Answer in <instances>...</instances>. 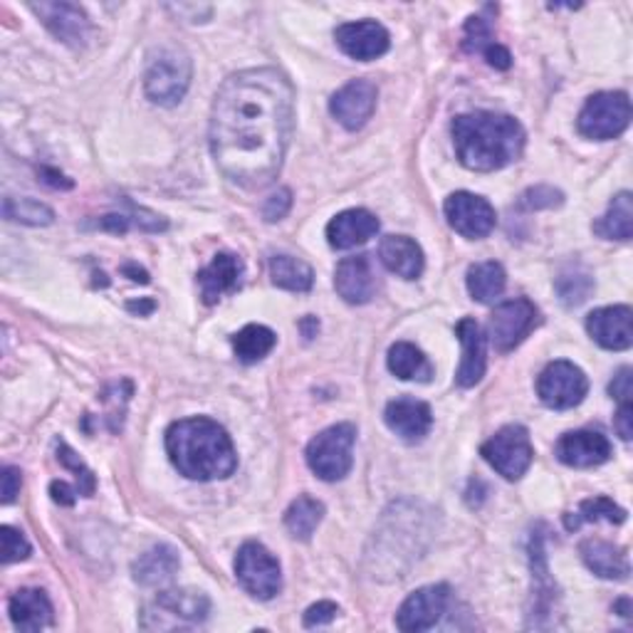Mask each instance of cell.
<instances>
[{"label":"cell","instance_id":"obj_1","mask_svg":"<svg viewBox=\"0 0 633 633\" xmlns=\"http://www.w3.org/2000/svg\"><path fill=\"white\" fill-rule=\"evenodd\" d=\"M295 89L273 67L243 69L218 89L211 152L225 178L263 188L280 174L292 132Z\"/></svg>","mask_w":633,"mask_h":633},{"label":"cell","instance_id":"obj_2","mask_svg":"<svg viewBox=\"0 0 633 633\" xmlns=\"http://www.w3.org/2000/svg\"><path fill=\"white\" fill-rule=\"evenodd\" d=\"M166 453L188 480H223L237 468L231 435L211 419H184L166 431Z\"/></svg>","mask_w":633,"mask_h":633},{"label":"cell","instance_id":"obj_3","mask_svg":"<svg viewBox=\"0 0 633 633\" xmlns=\"http://www.w3.org/2000/svg\"><path fill=\"white\" fill-rule=\"evenodd\" d=\"M451 132L455 154L470 171H498L518 162L524 148V129L508 114H460L453 119Z\"/></svg>","mask_w":633,"mask_h":633},{"label":"cell","instance_id":"obj_4","mask_svg":"<svg viewBox=\"0 0 633 633\" xmlns=\"http://www.w3.org/2000/svg\"><path fill=\"white\" fill-rule=\"evenodd\" d=\"M356 429L352 423H340L322 431L307 445V465L320 480L336 482L349 475L354 463Z\"/></svg>","mask_w":633,"mask_h":633},{"label":"cell","instance_id":"obj_5","mask_svg":"<svg viewBox=\"0 0 633 633\" xmlns=\"http://www.w3.org/2000/svg\"><path fill=\"white\" fill-rule=\"evenodd\" d=\"M188 85H191V59L184 49H158L144 75L146 97L162 107H174L184 99Z\"/></svg>","mask_w":633,"mask_h":633},{"label":"cell","instance_id":"obj_6","mask_svg":"<svg viewBox=\"0 0 633 633\" xmlns=\"http://www.w3.org/2000/svg\"><path fill=\"white\" fill-rule=\"evenodd\" d=\"M235 577L251 597L270 601L282 589V571L260 542H245L235 557Z\"/></svg>","mask_w":633,"mask_h":633},{"label":"cell","instance_id":"obj_7","mask_svg":"<svg viewBox=\"0 0 633 633\" xmlns=\"http://www.w3.org/2000/svg\"><path fill=\"white\" fill-rule=\"evenodd\" d=\"M631 122V99L623 92H599L587 99L579 112V132L587 138L607 142L626 132Z\"/></svg>","mask_w":633,"mask_h":633},{"label":"cell","instance_id":"obj_8","mask_svg":"<svg viewBox=\"0 0 633 633\" xmlns=\"http://www.w3.org/2000/svg\"><path fill=\"white\" fill-rule=\"evenodd\" d=\"M482 458L490 463L495 473H500L504 480H520L530 470L534 448L528 429L522 425H504L492 438L480 448Z\"/></svg>","mask_w":633,"mask_h":633},{"label":"cell","instance_id":"obj_9","mask_svg":"<svg viewBox=\"0 0 633 633\" xmlns=\"http://www.w3.org/2000/svg\"><path fill=\"white\" fill-rule=\"evenodd\" d=\"M589 391V381L579 366L571 362H554L540 374L537 393L542 403L554 411H567L579 406Z\"/></svg>","mask_w":633,"mask_h":633},{"label":"cell","instance_id":"obj_10","mask_svg":"<svg viewBox=\"0 0 633 633\" xmlns=\"http://www.w3.org/2000/svg\"><path fill=\"white\" fill-rule=\"evenodd\" d=\"M540 312L528 297L502 302L490 314V340L498 352H512L528 340L530 332L537 326Z\"/></svg>","mask_w":633,"mask_h":633},{"label":"cell","instance_id":"obj_11","mask_svg":"<svg viewBox=\"0 0 633 633\" xmlns=\"http://www.w3.org/2000/svg\"><path fill=\"white\" fill-rule=\"evenodd\" d=\"M451 607V587L445 584H431L413 591L409 599L401 603L399 613H396V626L406 633H421L433 629L435 623Z\"/></svg>","mask_w":633,"mask_h":633},{"label":"cell","instance_id":"obj_12","mask_svg":"<svg viewBox=\"0 0 633 633\" xmlns=\"http://www.w3.org/2000/svg\"><path fill=\"white\" fill-rule=\"evenodd\" d=\"M443 211L453 231L463 237H470V241L490 235L495 223H498L495 208L485 198L468 191H458L445 198Z\"/></svg>","mask_w":633,"mask_h":633},{"label":"cell","instance_id":"obj_13","mask_svg":"<svg viewBox=\"0 0 633 633\" xmlns=\"http://www.w3.org/2000/svg\"><path fill=\"white\" fill-rule=\"evenodd\" d=\"M376 87L369 79H354V82L344 85L340 92H334L330 99V112L344 129L356 132L366 122H369L376 109Z\"/></svg>","mask_w":633,"mask_h":633},{"label":"cell","instance_id":"obj_14","mask_svg":"<svg viewBox=\"0 0 633 633\" xmlns=\"http://www.w3.org/2000/svg\"><path fill=\"white\" fill-rule=\"evenodd\" d=\"M587 332L603 349L623 352L633 344V312L629 304H613L593 310L587 316Z\"/></svg>","mask_w":633,"mask_h":633},{"label":"cell","instance_id":"obj_15","mask_svg":"<svg viewBox=\"0 0 633 633\" xmlns=\"http://www.w3.org/2000/svg\"><path fill=\"white\" fill-rule=\"evenodd\" d=\"M334 37L344 55H349L352 59H362V63H369V59L381 57L391 45L386 27L381 23H376V20L344 23L336 27Z\"/></svg>","mask_w":633,"mask_h":633},{"label":"cell","instance_id":"obj_16","mask_svg":"<svg viewBox=\"0 0 633 633\" xmlns=\"http://www.w3.org/2000/svg\"><path fill=\"white\" fill-rule=\"evenodd\" d=\"M334 287L344 302L366 304L376 295V267L369 255L344 257L334 270Z\"/></svg>","mask_w":633,"mask_h":633},{"label":"cell","instance_id":"obj_17","mask_svg":"<svg viewBox=\"0 0 633 633\" xmlns=\"http://www.w3.org/2000/svg\"><path fill=\"white\" fill-rule=\"evenodd\" d=\"M455 334H458V342L463 346V359L458 374H455V381H458L460 389H470V386L480 384L485 376V366H488V340H485L482 326L470 320V316L458 322Z\"/></svg>","mask_w":633,"mask_h":633},{"label":"cell","instance_id":"obj_18","mask_svg":"<svg viewBox=\"0 0 633 633\" xmlns=\"http://www.w3.org/2000/svg\"><path fill=\"white\" fill-rule=\"evenodd\" d=\"M33 13L47 25L49 33L69 47H82L89 37V20L85 10L73 3H33Z\"/></svg>","mask_w":633,"mask_h":633},{"label":"cell","instance_id":"obj_19","mask_svg":"<svg viewBox=\"0 0 633 633\" xmlns=\"http://www.w3.org/2000/svg\"><path fill=\"white\" fill-rule=\"evenodd\" d=\"M557 458L569 468H593L611 458V443L599 431H571L557 441Z\"/></svg>","mask_w":633,"mask_h":633},{"label":"cell","instance_id":"obj_20","mask_svg":"<svg viewBox=\"0 0 633 633\" xmlns=\"http://www.w3.org/2000/svg\"><path fill=\"white\" fill-rule=\"evenodd\" d=\"M245 265L233 253H218L211 265L198 273V285H201V297L206 304H215L221 297L233 295L243 282Z\"/></svg>","mask_w":633,"mask_h":633},{"label":"cell","instance_id":"obj_21","mask_svg":"<svg viewBox=\"0 0 633 633\" xmlns=\"http://www.w3.org/2000/svg\"><path fill=\"white\" fill-rule=\"evenodd\" d=\"M208 611H211V601L203 591L196 589H171V591H162L154 601L152 613H162L164 617H171L176 626H196V623H203Z\"/></svg>","mask_w":633,"mask_h":633},{"label":"cell","instance_id":"obj_22","mask_svg":"<svg viewBox=\"0 0 633 633\" xmlns=\"http://www.w3.org/2000/svg\"><path fill=\"white\" fill-rule=\"evenodd\" d=\"M384 421L406 443L421 441L431 431V406L419 399H396L384 411Z\"/></svg>","mask_w":633,"mask_h":633},{"label":"cell","instance_id":"obj_23","mask_svg":"<svg viewBox=\"0 0 633 633\" xmlns=\"http://www.w3.org/2000/svg\"><path fill=\"white\" fill-rule=\"evenodd\" d=\"M376 233H379V218L364 211V208H352V211L334 215L326 225V241L336 251H349V247L366 243Z\"/></svg>","mask_w":633,"mask_h":633},{"label":"cell","instance_id":"obj_24","mask_svg":"<svg viewBox=\"0 0 633 633\" xmlns=\"http://www.w3.org/2000/svg\"><path fill=\"white\" fill-rule=\"evenodd\" d=\"M13 626L23 633H37L53 623V603L40 589H20L8 601Z\"/></svg>","mask_w":633,"mask_h":633},{"label":"cell","instance_id":"obj_25","mask_svg":"<svg viewBox=\"0 0 633 633\" xmlns=\"http://www.w3.org/2000/svg\"><path fill=\"white\" fill-rule=\"evenodd\" d=\"M579 552H581L584 564H587L597 577L617 579V581H623L629 577V571H631L629 557H626V552L617 547V544L591 537L579 544Z\"/></svg>","mask_w":633,"mask_h":633},{"label":"cell","instance_id":"obj_26","mask_svg":"<svg viewBox=\"0 0 633 633\" xmlns=\"http://www.w3.org/2000/svg\"><path fill=\"white\" fill-rule=\"evenodd\" d=\"M379 257L386 270L403 280H415L423 273V251L409 235H386L379 245Z\"/></svg>","mask_w":633,"mask_h":633},{"label":"cell","instance_id":"obj_27","mask_svg":"<svg viewBox=\"0 0 633 633\" xmlns=\"http://www.w3.org/2000/svg\"><path fill=\"white\" fill-rule=\"evenodd\" d=\"M181 567V559H178V552L168 544H158L144 552L142 557L134 562V579L142 584V587H162Z\"/></svg>","mask_w":633,"mask_h":633},{"label":"cell","instance_id":"obj_28","mask_svg":"<svg viewBox=\"0 0 633 633\" xmlns=\"http://www.w3.org/2000/svg\"><path fill=\"white\" fill-rule=\"evenodd\" d=\"M593 233L607 241H631L633 235V201L631 193L623 191L613 198L607 215L593 223Z\"/></svg>","mask_w":633,"mask_h":633},{"label":"cell","instance_id":"obj_29","mask_svg":"<svg viewBox=\"0 0 633 633\" xmlns=\"http://www.w3.org/2000/svg\"><path fill=\"white\" fill-rule=\"evenodd\" d=\"M504 285H508V275H504V267L495 260L478 263L468 270V292L473 295V300L482 304L498 300L504 292Z\"/></svg>","mask_w":633,"mask_h":633},{"label":"cell","instance_id":"obj_30","mask_svg":"<svg viewBox=\"0 0 633 633\" xmlns=\"http://www.w3.org/2000/svg\"><path fill=\"white\" fill-rule=\"evenodd\" d=\"M270 277H273V285L282 287V290H290V292L312 290V282H314L312 267L304 260H300V257H292V255H273Z\"/></svg>","mask_w":633,"mask_h":633},{"label":"cell","instance_id":"obj_31","mask_svg":"<svg viewBox=\"0 0 633 633\" xmlns=\"http://www.w3.org/2000/svg\"><path fill=\"white\" fill-rule=\"evenodd\" d=\"M324 518V504L310 495H300L285 512V528L295 540H310Z\"/></svg>","mask_w":633,"mask_h":633},{"label":"cell","instance_id":"obj_32","mask_svg":"<svg viewBox=\"0 0 633 633\" xmlns=\"http://www.w3.org/2000/svg\"><path fill=\"white\" fill-rule=\"evenodd\" d=\"M389 371L393 376H399L403 381L419 379L429 381L431 379V364L425 359L419 346H413L409 342H396L389 349Z\"/></svg>","mask_w":633,"mask_h":633},{"label":"cell","instance_id":"obj_33","mask_svg":"<svg viewBox=\"0 0 633 633\" xmlns=\"http://www.w3.org/2000/svg\"><path fill=\"white\" fill-rule=\"evenodd\" d=\"M277 336L263 324H247L233 336L235 356L245 364H255L273 352Z\"/></svg>","mask_w":633,"mask_h":633},{"label":"cell","instance_id":"obj_34","mask_svg":"<svg viewBox=\"0 0 633 633\" xmlns=\"http://www.w3.org/2000/svg\"><path fill=\"white\" fill-rule=\"evenodd\" d=\"M623 520H626V510L619 508L617 502L609 498H591V500H584L577 508V512L564 514V528L579 530L584 522L621 524Z\"/></svg>","mask_w":633,"mask_h":633},{"label":"cell","instance_id":"obj_35","mask_svg":"<svg viewBox=\"0 0 633 633\" xmlns=\"http://www.w3.org/2000/svg\"><path fill=\"white\" fill-rule=\"evenodd\" d=\"M3 215L8 221H18L25 225H49L55 221L53 208L33 201V198H5Z\"/></svg>","mask_w":633,"mask_h":633},{"label":"cell","instance_id":"obj_36","mask_svg":"<svg viewBox=\"0 0 633 633\" xmlns=\"http://www.w3.org/2000/svg\"><path fill=\"white\" fill-rule=\"evenodd\" d=\"M593 290V282L587 273H564L557 280V292L562 297V302L567 307L581 304Z\"/></svg>","mask_w":633,"mask_h":633},{"label":"cell","instance_id":"obj_37","mask_svg":"<svg viewBox=\"0 0 633 633\" xmlns=\"http://www.w3.org/2000/svg\"><path fill=\"white\" fill-rule=\"evenodd\" d=\"M57 458L59 463L65 465L67 470H73L77 475V492L79 495H92L95 492V475L92 470L87 468V465L79 460V455H75V451L69 448L67 443H57Z\"/></svg>","mask_w":633,"mask_h":633},{"label":"cell","instance_id":"obj_38","mask_svg":"<svg viewBox=\"0 0 633 633\" xmlns=\"http://www.w3.org/2000/svg\"><path fill=\"white\" fill-rule=\"evenodd\" d=\"M0 540H3V562L13 564V562H23L30 557V542L25 540V534L10 528V524H3L0 528Z\"/></svg>","mask_w":633,"mask_h":633},{"label":"cell","instance_id":"obj_39","mask_svg":"<svg viewBox=\"0 0 633 633\" xmlns=\"http://www.w3.org/2000/svg\"><path fill=\"white\" fill-rule=\"evenodd\" d=\"M492 43L495 40L490 33V25L485 23L482 18H468V23H465V49H470V53H482V49Z\"/></svg>","mask_w":633,"mask_h":633},{"label":"cell","instance_id":"obj_40","mask_svg":"<svg viewBox=\"0 0 633 633\" xmlns=\"http://www.w3.org/2000/svg\"><path fill=\"white\" fill-rule=\"evenodd\" d=\"M559 203H562V193L554 191V188L549 186L530 188V191L520 198V206L528 208V211H537V208H554Z\"/></svg>","mask_w":633,"mask_h":633},{"label":"cell","instance_id":"obj_41","mask_svg":"<svg viewBox=\"0 0 633 633\" xmlns=\"http://www.w3.org/2000/svg\"><path fill=\"white\" fill-rule=\"evenodd\" d=\"M292 208V191L290 188H280V191H275L270 198H267L265 206H263V218L267 223H275V221H282V218L290 213Z\"/></svg>","mask_w":633,"mask_h":633},{"label":"cell","instance_id":"obj_42","mask_svg":"<svg viewBox=\"0 0 633 633\" xmlns=\"http://www.w3.org/2000/svg\"><path fill=\"white\" fill-rule=\"evenodd\" d=\"M336 613H340V607H336L334 601H316L314 607L304 611V626L307 629L326 626V623H332L336 619Z\"/></svg>","mask_w":633,"mask_h":633},{"label":"cell","instance_id":"obj_43","mask_svg":"<svg viewBox=\"0 0 633 633\" xmlns=\"http://www.w3.org/2000/svg\"><path fill=\"white\" fill-rule=\"evenodd\" d=\"M609 393L617 399L619 403H631V396H633V384H631V369H621L617 376H613V381L609 386Z\"/></svg>","mask_w":633,"mask_h":633},{"label":"cell","instance_id":"obj_44","mask_svg":"<svg viewBox=\"0 0 633 633\" xmlns=\"http://www.w3.org/2000/svg\"><path fill=\"white\" fill-rule=\"evenodd\" d=\"M20 485H23L20 470L13 468V465L3 468V475H0V492H3V504H10L15 500V495L20 492Z\"/></svg>","mask_w":633,"mask_h":633},{"label":"cell","instance_id":"obj_45","mask_svg":"<svg viewBox=\"0 0 633 633\" xmlns=\"http://www.w3.org/2000/svg\"><path fill=\"white\" fill-rule=\"evenodd\" d=\"M482 55H485V59H488V65L495 67V69H510V65H512L510 49L498 45V43H492V45L485 47Z\"/></svg>","mask_w":633,"mask_h":633},{"label":"cell","instance_id":"obj_46","mask_svg":"<svg viewBox=\"0 0 633 633\" xmlns=\"http://www.w3.org/2000/svg\"><path fill=\"white\" fill-rule=\"evenodd\" d=\"M617 431L623 441H631L633 435V403H621L617 413Z\"/></svg>","mask_w":633,"mask_h":633},{"label":"cell","instance_id":"obj_47","mask_svg":"<svg viewBox=\"0 0 633 633\" xmlns=\"http://www.w3.org/2000/svg\"><path fill=\"white\" fill-rule=\"evenodd\" d=\"M99 227H102V231H109V233H126L129 218L122 213H109L102 218V221H99Z\"/></svg>","mask_w":633,"mask_h":633},{"label":"cell","instance_id":"obj_48","mask_svg":"<svg viewBox=\"0 0 633 633\" xmlns=\"http://www.w3.org/2000/svg\"><path fill=\"white\" fill-rule=\"evenodd\" d=\"M49 495H53V500L59 502V504H73V502H75V495H79V492H75L73 488H69L67 482L55 480L53 485H49Z\"/></svg>","mask_w":633,"mask_h":633},{"label":"cell","instance_id":"obj_49","mask_svg":"<svg viewBox=\"0 0 633 633\" xmlns=\"http://www.w3.org/2000/svg\"><path fill=\"white\" fill-rule=\"evenodd\" d=\"M40 176H43L45 184L55 186V188H73V181H69V178H65L63 174L53 171V168H43V171H40Z\"/></svg>","mask_w":633,"mask_h":633},{"label":"cell","instance_id":"obj_50","mask_svg":"<svg viewBox=\"0 0 633 633\" xmlns=\"http://www.w3.org/2000/svg\"><path fill=\"white\" fill-rule=\"evenodd\" d=\"M126 310L136 314H152L156 310V304L152 300H138V302H129Z\"/></svg>","mask_w":633,"mask_h":633},{"label":"cell","instance_id":"obj_51","mask_svg":"<svg viewBox=\"0 0 633 633\" xmlns=\"http://www.w3.org/2000/svg\"><path fill=\"white\" fill-rule=\"evenodd\" d=\"M300 330L304 332L307 340H312V336H316V332H320V322H316V316H304L300 322Z\"/></svg>","mask_w":633,"mask_h":633},{"label":"cell","instance_id":"obj_52","mask_svg":"<svg viewBox=\"0 0 633 633\" xmlns=\"http://www.w3.org/2000/svg\"><path fill=\"white\" fill-rule=\"evenodd\" d=\"M124 273H126V275H132V280H134V282H148V275L142 270V267H136V265H126V267H124Z\"/></svg>","mask_w":633,"mask_h":633}]
</instances>
